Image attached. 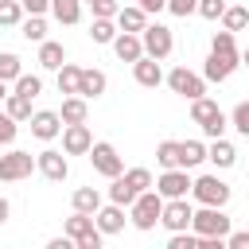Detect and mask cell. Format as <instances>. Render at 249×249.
Segmentation results:
<instances>
[{"label": "cell", "mask_w": 249, "mask_h": 249, "mask_svg": "<svg viewBox=\"0 0 249 249\" xmlns=\"http://www.w3.org/2000/svg\"><path fill=\"white\" fill-rule=\"evenodd\" d=\"M160 210H163V195L148 187V191H140V195L132 198L128 218H132V226H136V230H152V226L160 222Z\"/></svg>", "instance_id": "1"}, {"label": "cell", "mask_w": 249, "mask_h": 249, "mask_svg": "<svg viewBox=\"0 0 249 249\" xmlns=\"http://www.w3.org/2000/svg\"><path fill=\"white\" fill-rule=\"evenodd\" d=\"M237 66H241L237 47H210V58H206V66H202V78H206V82H226Z\"/></svg>", "instance_id": "2"}, {"label": "cell", "mask_w": 249, "mask_h": 249, "mask_svg": "<svg viewBox=\"0 0 249 249\" xmlns=\"http://www.w3.org/2000/svg\"><path fill=\"white\" fill-rule=\"evenodd\" d=\"M191 230L198 237H226L230 233V218H226L222 206H202V210L191 214Z\"/></svg>", "instance_id": "3"}, {"label": "cell", "mask_w": 249, "mask_h": 249, "mask_svg": "<svg viewBox=\"0 0 249 249\" xmlns=\"http://www.w3.org/2000/svg\"><path fill=\"white\" fill-rule=\"evenodd\" d=\"M191 195H195V202H202V206H226V202H230V187H226L218 175H198V179H191Z\"/></svg>", "instance_id": "4"}, {"label": "cell", "mask_w": 249, "mask_h": 249, "mask_svg": "<svg viewBox=\"0 0 249 249\" xmlns=\"http://www.w3.org/2000/svg\"><path fill=\"white\" fill-rule=\"evenodd\" d=\"M140 43H144V54H148V58H167V54L175 51L171 27H163V23H144Z\"/></svg>", "instance_id": "5"}, {"label": "cell", "mask_w": 249, "mask_h": 249, "mask_svg": "<svg viewBox=\"0 0 249 249\" xmlns=\"http://www.w3.org/2000/svg\"><path fill=\"white\" fill-rule=\"evenodd\" d=\"M89 163H93V171L97 175H105V179H113V175H121L124 171V163H121V156H117V148L109 144V140H97V144H89Z\"/></svg>", "instance_id": "6"}, {"label": "cell", "mask_w": 249, "mask_h": 249, "mask_svg": "<svg viewBox=\"0 0 249 249\" xmlns=\"http://www.w3.org/2000/svg\"><path fill=\"white\" fill-rule=\"evenodd\" d=\"M31 171H35L31 152L12 148V152H4V156H0V183H19V179H27Z\"/></svg>", "instance_id": "7"}, {"label": "cell", "mask_w": 249, "mask_h": 249, "mask_svg": "<svg viewBox=\"0 0 249 249\" xmlns=\"http://www.w3.org/2000/svg\"><path fill=\"white\" fill-rule=\"evenodd\" d=\"M167 86H171V93H179V97H187V101H195V97L206 93V78L191 74L187 66H175V70L167 74Z\"/></svg>", "instance_id": "8"}, {"label": "cell", "mask_w": 249, "mask_h": 249, "mask_svg": "<svg viewBox=\"0 0 249 249\" xmlns=\"http://www.w3.org/2000/svg\"><path fill=\"white\" fill-rule=\"evenodd\" d=\"M191 214H195V206L187 202V195H183V198H163L160 222H163L171 233H179V230H191Z\"/></svg>", "instance_id": "9"}, {"label": "cell", "mask_w": 249, "mask_h": 249, "mask_svg": "<svg viewBox=\"0 0 249 249\" xmlns=\"http://www.w3.org/2000/svg\"><path fill=\"white\" fill-rule=\"evenodd\" d=\"M89 144H93V132H89L86 121L82 124H62V152L66 156H86Z\"/></svg>", "instance_id": "10"}, {"label": "cell", "mask_w": 249, "mask_h": 249, "mask_svg": "<svg viewBox=\"0 0 249 249\" xmlns=\"http://www.w3.org/2000/svg\"><path fill=\"white\" fill-rule=\"evenodd\" d=\"M156 191L163 198H183L191 195V179H187V167H167L160 179H156Z\"/></svg>", "instance_id": "11"}, {"label": "cell", "mask_w": 249, "mask_h": 249, "mask_svg": "<svg viewBox=\"0 0 249 249\" xmlns=\"http://www.w3.org/2000/svg\"><path fill=\"white\" fill-rule=\"evenodd\" d=\"M35 167L51 179V183H62L66 175H70V163H66V156L62 152H54V148H43L39 156H35Z\"/></svg>", "instance_id": "12"}, {"label": "cell", "mask_w": 249, "mask_h": 249, "mask_svg": "<svg viewBox=\"0 0 249 249\" xmlns=\"http://www.w3.org/2000/svg\"><path fill=\"white\" fill-rule=\"evenodd\" d=\"M58 132H62V117H58V113H51V109L31 113V136H39V140H54Z\"/></svg>", "instance_id": "13"}, {"label": "cell", "mask_w": 249, "mask_h": 249, "mask_svg": "<svg viewBox=\"0 0 249 249\" xmlns=\"http://www.w3.org/2000/svg\"><path fill=\"white\" fill-rule=\"evenodd\" d=\"M113 51H117L121 62H136V58L144 54V43H140L136 31H117V35H113Z\"/></svg>", "instance_id": "14"}, {"label": "cell", "mask_w": 249, "mask_h": 249, "mask_svg": "<svg viewBox=\"0 0 249 249\" xmlns=\"http://www.w3.org/2000/svg\"><path fill=\"white\" fill-rule=\"evenodd\" d=\"M132 78H136L140 86H148V89H156V86L163 82V70H160V58H148V54H140V58L132 62Z\"/></svg>", "instance_id": "15"}, {"label": "cell", "mask_w": 249, "mask_h": 249, "mask_svg": "<svg viewBox=\"0 0 249 249\" xmlns=\"http://www.w3.org/2000/svg\"><path fill=\"white\" fill-rule=\"evenodd\" d=\"M93 222H97V230H101V233H121V230H124V206H117V202L97 206Z\"/></svg>", "instance_id": "16"}, {"label": "cell", "mask_w": 249, "mask_h": 249, "mask_svg": "<svg viewBox=\"0 0 249 249\" xmlns=\"http://www.w3.org/2000/svg\"><path fill=\"white\" fill-rule=\"evenodd\" d=\"M58 117H62V124H82V121L89 117V105H86V97H82V93H66V101H62Z\"/></svg>", "instance_id": "17"}, {"label": "cell", "mask_w": 249, "mask_h": 249, "mask_svg": "<svg viewBox=\"0 0 249 249\" xmlns=\"http://www.w3.org/2000/svg\"><path fill=\"white\" fill-rule=\"evenodd\" d=\"M113 19H117V27H121V31H136V35H140V31H144V23H148V12L132 4V8H121Z\"/></svg>", "instance_id": "18"}, {"label": "cell", "mask_w": 249, "mask_h": 249, "mask_svg": "<svg viewBox=\"0 0 249 249\" xmlns=\"http://www.w3.org/2000/svg\"><path fill=\"white\" fill-rule=\"evenodd\" d=\"M62 62H66V47L43 39V43H39V66H43V70H58Z\"/></svg>", "instance_id": "19"}, {"label": "cell", "mask_w": 249, "mask_h": 249, "mask_svg": "<svg viewBox=\"0 0 249 249\" xmlns=\"http://www.w3.org/2000/svg\"><path fill=\"white\" fill-rule=\"evenodd\" d=\"M78 93H82L86 101H89V97H101V93H105V74H101V70H82Z\"/></svg>", "instance_id": "20"}, {"label": "cell", "mask_w": 249, "mask_h": 249, "mask_svg": "<svg viewBox=\"0 0 249 249\" xmlns=\"http://www.w3.org/2000/svg\"><path fill=\"white\" fill-rule=\"evenodd\" d=\"M202 160H206L202 140H179V167H198Z\"/></svg>", "instance_id": "21"}, {"label": "cell", "mask_w": 249, "mask_h": 249, "mask_svg": "<svg viewBox=\"0 0 249 249\" xmlns=\"http://www.w3.org/2000/svg\"><path fill=\"white\" fill-rule=\"evenodd\" d=\"M206 160H210L214 167H233L237 152H233V144H230V140H222V136H218V140H214V144L206 148Z\"/></svg>", "instance_id": "22"}, {"label": "cell", "mask_w": 249, "mask_h": 249, "mask_svg": "<svg viewBox=\"0 0 249 249\" xmlns=\"http://www.w3.org/2000/svg\"><path fill=\"white\" fill-rule=\"evenodd\" d=\"M97 230V222H93V214H82V210H74V218H66V233L74 237V245L82 241V237H89Z\"/></svg>", "instance_id": "23"}, {"label": "cell", "mask_w": 249, "mask_h": 249, "mask_svg": "<svg viewBox=\"0 0 249 249\" xmlns=\"http://www.w3.org/2000/svg\"><path fill=\"white\" fill-rule=\"evenodd\" d=\"M51 16L70 27V23L82 19V0H51Z\"/></svg>", "instance_id": "24"}, {"label": "cell", "mask_w": 249, "mask_h": 249, "mask_svg": "<svg viewBox=\"0 0 249 249\" xmlns=\"http://www.w3.org/2000/svg\"><path fill=\"white\" fill-rule=\"evenodd\" d=\"M70 202H74V210H82V214H97V206H101V195H97V187H78Z\"/></svg>", "instance_id": "25"}, {"label": "cell", "mask_w": 249, "mask_h": 249, "mask_svg": "<svg viewBox=\"0 0 249 249\" xmlns=\"http://www.w3.org/2000/svg\"><path fill=\"white\" fill-rule=\"evenodd\" d=\"M19 35H23L27 43H43V39H47V19H43V16H27V19H19Z\"/></svg>", "instance_id": "26"}, {"label": "cell", "mask_w": 249, "mask_h": 249, "mask_svg": "<svg viewBox=\"0 0 249 249\" xmlns=\"http://www.w3.org/2000/svg\"><path fill=\"white\" fill-rule=\"evenodd\" d=\"M54 74H58V93H78V78H82V66H74V62H62Z\"/></svg>", "instance_id": "27"}, {"label": "cell", "mask_w": 249, "mask_h": 249, "mask_svg": "<svg viewBox=\"0 0 249 249\" xmlns=\"http://www.w3.org/2000/svg\"><path fill=\"white\" fill-rule=\"evenodd\" d=\"M4 113H8L12 121H31V101L19 97V93H8V97H4Z\"/></svg>", "instance_id": "28"}, {"label": "cell", "mask_w": 249, "mask_h": 249, "mask_svg": "<svg viewBox=\"0 0 249 249\" xmlns=\"http://www.w3.org/2000/svg\"><path fill=\"white\" fill-rule=\"evenodd\" d=\"M132 198H136V191L124 183V175H113V183H109V202H117V206H132Z\"/></svg>", "instance_id": "29"}, {"label": "cell", "mask_w": 249, "mask_h": 249, "mask_svg": "<svg viewBox=\"0 0 249 249\" xmlns=\"http://www.w3.org/2000/svg\"><path fill=\"white\" fill-rule=\"evenodd\" d=\"M222 27H226V31H241V27H249V8H237V4L230 8V4H226V12H222Z\"/></svg>", "instance_id": "30"}, {"label": "cell", "mask_w": 249, "mask_h": 249, "mask_svg": "<svg viewBox=\"0 0 249 249\" xmlns=\"http://www.w3.org/2000/svg\"><path fill=\"white\" fill-rule=\"evenodd\" d=\"M16 93L27 97V101H35V97L43 93V78H39V74H19V78H16Z\"/></svg>", "instance_id": "31"}, {"label": "cell", "mask_w": 249, "mask_h": 249, "mask_svg": "<svg viewBox=\"0 0 249 249\" xmlns=\"http://www.w3.org/2000/svg\"><path fill=\"white\" fill-rule=\"evenodd\" d=\"M214 113H218V101H210L206 93L191 101V121H195V124H206V121H210Z\"/></svg>", "instance_id": "32"}, {"label": "cell", "mask_w": 249, "mask_h": 249, "mask_svg": "<svg viewBox=\"0 0 249 249\" xmlns=\"http://www.w3.org/2000/svg\"><path fill=\"white\" fill-rule=\"evenodd\" d=\"M19 74H23V62H19V54L4 51V54H0V82H16Z\"/></svg>", "instance_id": "33"}, {"label": "cell", "mask_w": 249, "mask_h": 249, "mask_svg": "<svg viewBox=\"0 0 249 249\" xmlns=\"http://www.w3.org/2000/svg\"><path fill=\"white\" fill-rule=\"evenodd\" d=\"M23 19V4L19 0H0V27H19Z\"/></svg>", "instance_id": "34"}, {"label": "cell", "mask_w": 249, "mask_h": 249, "mask_svg": "<svg viewBox=\"0 0 249 249\" xmlns=\"http://www.w3.org/2000/svg\"><path fill=\"white\" fill-rule=\"evenodd\" d=\"M156 160H160L163 171H167V167H179V140H163V144L156 148Z\"/></svg>", "instance_id": "35"}, {"label": "cell", "mask_w": 249, "mask_h": 249, "mask_svg": "<svg viewBox=\"0 0 249 249\" xmlns=\"http://www.w3.org/2000/svg\"><path fill=\"white\" fill-rule=\"evenodd\" d=\"M121 175H124V183H128L136 195L152 187V171H148V167H128V171H121Z\"/></svg>", "instance_id": "36"}, {"label": "cell", "mask_w": 249, "mask_h": 249, "mask_svg": "<svg viewBox=\"0 0 249 249\" xmlns=\"http://www.w3.org/2000/svg\"><path fill=\"white\" fill-rule=\"evenodd\" d=\"M113 35H117L113 19H97V16H93V23H89V39H93V43H113Z\"/></svg>", "instance_id": "37"}, {"label": "cell", "mask_w": 249, "mask_h": 249, "mask_svg": "<svg viewBox=\"0 0 249 249\" xmlns=\"http://www.w3.org/2000/svg\"><path fill=\"white\" fill-rule=\"evenodd\" d=\"M230 124H233L241 136H249V101H237V105H233V113H230Z\"/></svg>", "instance_id": "38"}, {"label": "cell", "mask_w": 249, "mask_h": 249, "mask_svg": "<svg viewBox=\"0 0 249 249\" xmlns=\"http://www.w3.org/2000/svg\"><path fill=\"white\" fill-rule=\"evenodd\" d=\"M167 249H198V233L179 230V233H171V237H167Z\"/></svg>", "instance_id": "39"}, {"label": "cell", "mask_w": 249, "mask_h": 249, "mask_svg": "<svg viewBox=\"0 0 249 249\" xmlns=\"http://www.w3.org/2000/svg\"><path fill=\"white\" fill-rule=\"evenodd\" d=\"M202 19H222V12H226V0H198V8H195Z\"/></svg>", "instance_id": "40"}, {"label": "cell", "mask_w": 249, "mask_h": 249, "mask_svg": "<svg viewBox=\"0 0 249 249\" xmlns=\"http://www.w3.org/2000/svg\"><path fill=\"white\" fill-rule=\"evenodd\" d=\"M89 8H93V16H97V19H113V16L121 12V4H117V0H89Z\"/></svg>", "instance_id": "41"}, {"label": "cell", "mask_w": 249, "mask_h": 249, "mask_svg": "<svg viewBox=\"0 0 249 249\" xmlns=\"http://www.w3.org/2000/svg\"><path fill=\"white\" fill-rule=\"evenodd\" d=\"M198 8V0H167V12L171 16H191Z\"/></svg>", "instance_id": "42"}, {"label": "cell", "mask_w": 249, "mask_h": 249, "mask_svg": "<svg viewBox=\"0 0 249 249\" xmlns=\"http://www.w3.org/2000/svg\"><path fill=\"white\" fill-rule=\"evenodd\" d=\"M16 140V121L8 113H0V144H12Z\"/></svg>", "instance_id": "43"}, {"label": "cell", "mask_w": 249, "mask_h": 249, "mask_svg": "<svg viewBox=\"0 0 249 249\" xmlns=\"http://www.w3.org/2000/svg\"><path fill=\"white\" fill-rule=\"evenodd\" d=\"M19 4H23L27 16H43V12H51V0H19Z\"/></svg>", "instance_id": "44"}, {"label": "cell", "mask_w": 249, "mask_h": 249, "mask_svg": "<svg viewBox=\"0 0 249 249\" xmlns=\"http://www.w3.org/2000/svg\"><path fill=\"white\" fill-rule=\"evenodd\" d=\"M101 237H105V233H101V230H93V233H89V237H82L74 249H101Z\"/></svg>", "instance_id": "45"}, {"label": "cell", "mask_w": 249, "mask_h": 249, "mask_svg": "<svg viewBox=\"0 0 249 249\" xmlns=\"http://www.w3.org/2000/svg\"><path fill=\"white\" fill-rule=\"evenodd\" d=\"M47 249H74V237H70V233H62V237H51V241H47Z\"/></svg>", "instance_id": "46"}, {"label": "cell", "mask_w": 249, "mask_h": 249, "mask_svg": "<svg viewBox=\"0 0 249 249\" xmlns=\"http://www.w3.org/2000/svg\"><path fill=\"white\" fill-rule=\"evenodd\" d=\"M136 8H144V12L152 16V12H163V8H167V0H136Z\"/></svg>", "instance_id": "47"}, {"label": "cell", "mask_w": 249, "mask_h": 249, "mask_svg": "<svg viewBox=\"0 0 249 249\" xmlns=\"http://www.w3.org/2000/svg\"><path fill=\"white\" fill-rule=\"evenodd\" d=\"M8 214H12V206H8V198H4V195H0V226H4V222H8Z\"/></svg>", "instance_id": "48"}, {"label": "cell", "mask_w": 249, "mask_h": 249, "mask_svg": "<svg viewBox=\"0 0 249 249\" xmlns=\"http://www.w3.org/2000/svg\"><path fill=\"white\" fill-rule=\"evenodd\" d=\"M4 97H8V82H0V101H4Z\"/></svg>", "instance_id": "49"}, {"label": "cell", "mask_w": 249, "mask_h": 249, "mask_svg": "<svg viewBox=\"0 0 249 249\" xmlns=\"http://www.w3.org/2000/svg\"><path fill=\"white\" fill-rule=\"evenodd\" d=\"M241 62H245V66H249V47H245V54H241Z\"/></svg>", "instance_id": "50"}, {"label": "cell", "mask_w": 249, "mask_h": 249, "mask_svg": "<svg viewBox=\"0 0 249 249\" xmlns=\"http://www.w3.org/2000/svg\"><path fill=\"white\" fill-rule=\"evenodd\" d=\"M245 245H249V233H245Z\"/></svg>", "instance_id": "51"}, {"label": "cell", "mask_w": 249, "mask_h": 249, "mask_svg": "<svg viewBox=\"0 0 249 249\" xmlns=\"http://www.w3.org/2000/svg\"><path fill=\"white\" fill-rule=\"evenodd\" d=\"M82 4H89V0H82Z\"/></svg>", "instance_id": "52"}]
</instances>
